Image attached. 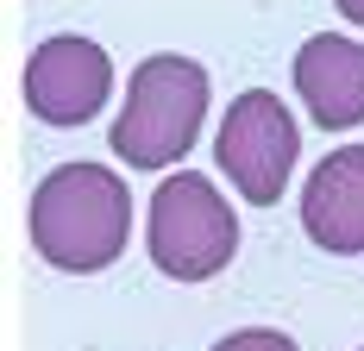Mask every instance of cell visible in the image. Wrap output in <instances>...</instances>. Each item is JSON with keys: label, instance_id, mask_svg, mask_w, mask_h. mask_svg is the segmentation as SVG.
Returning <instances> with one entry per match:
<instances>
[{"label": "cell", "instance_id": "3", "mask_svg": "<svg viewBox=\"0 0 364 351\" xmlns=\"http://www.w3.org/2000/svg\"><path fill=\"white\" fill-rule=\"evenodd\" d=\"M151 264L176 282H208L232 264L239 251V220L226 207L208 176H164L151 195V226H145Z\"/></svg>", "mask_w": 364, "mask_h": 351}, {"label": "cell", "instance_id": "1", "mask_svg": "<svg viewBox=\"0 0 364 351\" xmlns=\"http://www.w3.org/2000/svg\"><path fill=\"white\" fill-rule=\"evenodd\" d=\"M132 232V188L101 163H63L32 188V251L63 276L119 264Z\"/></svg>", "mask_w": 364, "mask_h": 351}, {"label": "cell", "instance_id": "9", "mask_svg": "<svg viewBox=\"0 0 364 351\" xmlns=\"http://www.w3.org/2000/svg\"><path fill=\"white\" fill-rule=\"evenodd\" d=\"M333 6H339V13H346L352 26H364V0H333Z\"/></svg>", "mask_w": 364, "mask_h": 351}, {"label": "cell", "instance_id": "7", "mask_svg": "<svg viewBox=\"0 0 364 351\" xmlns=\"http://www.w3.org/2000/svg\"><path fill=\"white\" fill-rule=\"evenodd\" d=\"M295 94L314 113V126H327V132L364 126V44L339 32L308 38L295 50Z\"/></svg>", "mask_w": 364, "mask_h": 351}, {"label": "cell", "instance_id": "6", "mask_svg": "<svg viewBox=\"0 0 364 351\" xmlns=\"http://www.w3.org/2000/svg\"><path fill=\"white\" fill-rule=\"evenodd\" d=\"M301 226L333 257L364 251V144H339L314 163L308 188H301Z\"/></svg>", "mask_w": 364, "mask_h": 351}, {"label": "cell", "instance_id": "5", "mask_svg": "<svg viewBox=\"0 0 364 351\" xmlns=\"http://www.w3.org/2000/svg\"><path fill=\"white\" fill-rule=\"evenodd\" d=\"M19 94H26L38 126H57V132L88 126L113 94V57L95 38H44L26 57Z\"/></svg>", "mask_w": 364, "mask_h": 351}, {"label": "cell", "instance_id": "8", "mask_svg": "<svg viewBox=\"0 0 364 351\" xmlns=\"http://www.w3.org/2000/svg\"><path fill=\"white\" fill-rule=\"evenodd\" d=\"M214 351H295V339L270 333V326H252V333H226Z\"/></svg>", "mask_w": 364, "mask_h": 351}, {"label": "cell", "instance_id": "2", "mask_svg": "<svg viewBox=\"0 0 364 351\" xmlns=\"http://www.w3.org/2000/svg\"><path fill=\"white\" fill-rule=\"evenodd\" d=\"M201 119H208V70L176 50H157L126 82V107L113 119V151L126 157V170H170L188 157Z\"/></svg>", "mask_w": 364, "mask_h": 351}, {"label": "cell", "instance_id": "4", "mask_svg": "<svg viewBox=\"0 0 364 351\" xmlns=\"http://www.w3.org/2000/svg\"><path fill=\"white\" fill-rule=\"evenodd\" d=\"M295 151H301V126L289 119V107L270 88H245L226 107V126L214 139L220 176L252 201V207H277V195L289 188Z\"/></svg>", "mask_w": 364, "mask_h": 351}]
</instances>
